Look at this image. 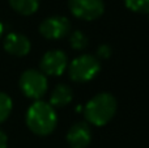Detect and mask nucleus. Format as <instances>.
Wrapping results in <instances>:
<instances>
[{"label":"nucleus","mask_w":149,"mask_h":148,"mask_svg":"<svg viewBox=\"0 0 149 148\" xmlns=\"http://www.w3.org/2000/svg\"><path fill=\"white\" fill-rule=\"evenodd\" d=\"M110 54H111L110 46H107V45H101V46L98 47V55H100L101 58H109Z\"/></svg>","instance_id":"2eb2a0df"},{"label":"nucleus","mask_w":149,"mask_h":148,"mask_svg":"<svg viewBox=\"0 0 149 148\" xmlns=\"http://www.w3.org/2000/svg\"><path fill=\"white\" fill-rule=\"evenodd\" d=\"M39 67L43 75L60 76L68 67L67 55L62 50H50L42 57Z\"/></svg>","instance_id":"423d86ee"},{"label":"nucleus","mask_w":149,"mask_h":148,"mask_svg":"<svg viewBox=\"0 0 149 148\" xmlns=\"http://www.w3.org/2000/svg\"><path fill=\"white\" fill-rule=\"evenodd\" d=\"M30 41L25 36L18 33L7 34L4 39V49L7 52L15 57H25L30 51Z\"/></svg>","instance_id":"1a4fd4ad"},{"label":"nucleus","mask_w":149,"mask_h":148,"mask_svg":"<svg viewBox=\"0 0 149 148\" xmlns=\"http://www.w3.org/2000/svg\"><path fill=\"white\" fill-rule=\"evenodd\" d=\"M70 21L63 16H52L39 25V33L47 39H60L70 33Z\"/></svg>","instance_id":"0eeeda50"},{"label":"nucleus","mask_w":149,"mask_h":148,"mask_svg":"<svg viewBox=\"0 0 149 148\" xmlns=\"http://www.w3.org/2000/svg\"><path fill=\"white\" fill-rule=\"evenodd\" d=\"M9 4L17 13L30 16L38 9L39 0H9Z\"/></svg>","instance_id":"9b49d317"},{"label":"nucleus","mask_w":149,"mask_h":148,"mask_svg":"<svg viewBox=\"0 0 149 148\" xmlns=\"http://www.w3.org/2000/svg\"><path fill=\"white\" fill-rule=\"evenodd\" d=\"M73 98L72 89L65 84H58L50 96V105L52 108H63L68 105Z\"/></svg>","instance_id":"9d476101"},{"label":"nucleus","mask_w":149,"mask_h":148,"mask_svg":"<svg viewBox=\"0 0 149 148\" xmlns=\"http://www.w3.org/2000/svg\"><path fill=\"white\" fill-rule=\"evenodd\" d=\"M12 112V100L4 92H0V123L4 122Z\"/></svg>","instance_id":"ddd939ff"},{"label":"nucleus","mask_w":149,"mask_h":148,"mask_svg":"<svg viewBox=\"0 0 149 148\" xmlns=\"http://www.w3.org/2000/svg\"><path fill=\"white\" fill-rule=\"evenodd\" d=\"M68 7L74 17L85 21L97 20L105 10L102 0H68Z\"/></svg>","instance_id":"39448f33"},{"label":"nucleus","mask_w":149,"mask_h":148,"mask_svg":"<svg viewBox=\"0 0 149 148\" xmlns=\"http://www.w3.org/2000/svg\"><path fill=\"white\" fill-rule=\"evenodd\" d=\"M101 70L100 62L95 57L89 54H82L74 58L68 67L70 77L76 83H85L95 77Z\"/></svg>","instance_id":"7ed1b4c3"},{"label":"nucleus","mask_w":149,"mask_h":148,"mask_svg":"<svg viewBox=\"0 0 149 148\" xmlns=\"http://www.w3.org/2000/svg\"><path fill=\"white\" fill-rule=\"evenodd\" d=\"M7 144H8L7 135H5L4 131L0 130V148H7Z\"/></svg>","instance_id":"dca6fc26"},{"label":"nucleus","mask_w":149,"mask_h":148,"mask_svg":"<svg viewBox=\"0 0 149 148\" xmlns=\"http://www.w3.org/2000/svg\"><path fill=\"white\" fill-rule=\"evenodd\" d=\"M116 112V100L110 93H98L88 101L84 108V115L94 126H105L110 122Z\"/></svg>","instance_id":"f03ea898"},{"label":"nucleus","mask_w":149,"mask_h":148,"mask_svg":"<svg viewBox=\"0 0 149 148\" xmlns=\"http://www.w3.org/2000/svg\"><path fill=\"white\" fill-rule=\"evenodd\" d=\"M58 117L55 109L45 101H36L26 112V125L36 135L45 136L55 130Z\"/></svg>","instance_id":"f257e3e1"},{"label":"nucleus","mask_w":149,"mask_h":148,"mask_svg":"<svg viewBox=\"0 0 149 148\" xmlns=\"http://www.w3.org/2000/svg\"><path fill=\"white\" fill-rule=\"evenodd\" d=\"M92 139V131L85 122H77L67 133V142L71 148H86Z\"/></svg>","instance_id":"6e6552de"},{"label":"nucleus","mask_w":149,"mask_h":148,"mask_svg":"<svg viewBox=\"0 0 149 148\" xmlns=\"http://www.w3.org/2000/svg\"><path fill=\"white\" fill-rule=\"evenodd\" d=\"M70 43L74 50H84L88 46V38L81 30H74L70 34Z\"/></svg>","instance_id":"4468645a"},{"label":"nucleus","mask_w":149,"mask_h":148,"mask_svg":"<svg viewBox=\"0 0 149 148\" xmlns=\"http://www.w3.org/2000/svg\"><path fill=\"white\" fill-rule=\"evenodd\" d=\"M20 88L26 97L38 101L47 92V77L41 71L26 70L20 77Z\"/></svg>","instance_id":"20e7f679"},{"label":"nucleus","mask_w":149,"mask_h":148,"mask_svg":"<svg viewBox=\"0 0 149 148\" xmlns=\"http://www.w3.org/2000/svg\"><path fill=\"white\" fill-rule=\"evenodd\" d=\"M124 4L135 13L149 15V0H124Z\"/></svg>","instance_id":"f8f14e48"},{"label":"nucleus","mask_w":149,"mask_h":148,"mask_svg":"<svg viewBox=\"0 0 149 148\" xmlns=\"http://www.w3.org/2000/svg\"><path fill=\"white\" fill-rule=\"evenodd\" d=\"M3 31H4V26H3V24H1V21H0V37H1V34H3Z\"/></svg>","instance_id":"f3484780"}]
</instances>
